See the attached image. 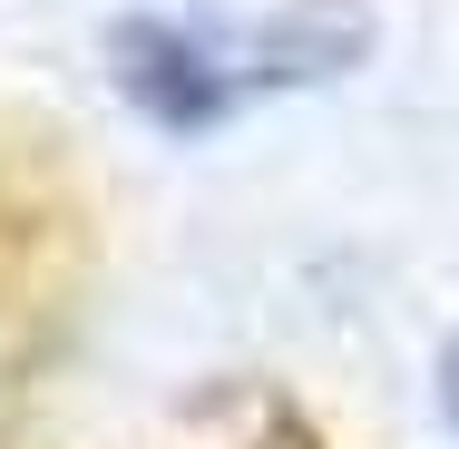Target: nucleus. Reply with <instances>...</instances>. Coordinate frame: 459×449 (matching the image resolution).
Returning a JSON list of instances; mask_svg holds the SVG:
<instances>
[{
	"mask_svg": "<svg viewBox=\"0 0 459 449\" xmlns=\"http://www.w3.org/2000/svg\"><path fill=\"white\" fill-rule=\"evenodd\" d=\"M117 79H127V98H137L157 127H215V117L245 98L235 49L205 39V30H167V20L117 30Z\"/></svg>",
	"mask_w": 459,
	"mask_h": 449,
	"instance_id": "f257e3e1",
	"label": "nucleus"
},
{
	"mask_svg": "<svg viewBox=\"0 0 459 449\" xmlns=\"http://www.w3.org/2000/svg\"><path fill=\"white\" fill-rule=\"evenodd\" d=\"M440 410H450V430H459V342L440 352Z\"/></svg>",
	"mask_w": 459,
	"mask_h": 449,
	"instance_id": "f03ea898",
	"label": "nucleus"
}]
</instances>
